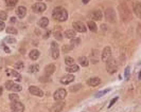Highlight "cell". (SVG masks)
<instances>
[{
	"instance_id": "obj_1",
	"label": "cell",
	"mask_w": 141,
	"mask_h": 112,
	"mask_svg": "<svg viewBox=\"0 0 141 112\" xmlns=\"http://www.w3.org/2000/svg\"><path fill=\"white\" fill-rule=\"evenodd\" d=\"M52 16L57 21H66L68 18V12L65 9H63V7L58 6V7H55V9L53 10Z\"/></svg>"
},
{
	"instance_id": "obj_2",
	"label": "cell",
	"mask_w": 141,
	"mask_h": 112,
	"mask_svg": "<svg viewBox=\"0 0 141 112\" xmlns=\"http://www.w3.org/2000/svg\"><path fill=\"white\" fill-rule=\"evenodd\" d=\"M5 88L7 90H10V91H13V92H19V91H21V87L20 85H18V84L16 83H14V82H6L5 83Z\"/></svg>"
},
{
	"instance_id": "obj_3",
	"label": "cell",
	"mask_w": 141,
	"mask_h": 112,
	"mask_svg": "<svg viewBox=\"0 0 141 112\" xmlns=\"http://www.w3.org/2000/svg\"><path fill=\"white\" fill-rule=\"evenodd\" d=\"M66 95H67V91L65 89H63V88H61V89H58L54 92L53 98L55 99V101H63V99L66 97Z\"/></svg>"
},
{
	"instance_id": "obj_4",
	"label": "cell",
	"mask_w": 141,
	"mask_h": 112,
	"mask_svg": "<svg viewBox=\"0 0 141 112\" xmlns=\"http://www.w3.org/2000/svg\"><path fill=\"white\" fill-rule=\"evenodd\" d=\"M105 17H106V20L109 21V22H116V12L113 11L112 9H107L106 11H105Z\"/></svg>"
},
{
	"instance_id": "obj_5",
	"label": "cell",
	"mask_w": 141,
	"mask_h": 112,
	"mask_svg": "<svg viewBox=\"0 0 141 112\" xmlns=\"http://www.w3.org/2000/svg\"><path fill=\"white\" fill-rule=\"evenodd\" d=\"M106 62H107V65H106L107 72L109 74H113L117 71V69H118V66H117L116 60H112V59H111V60H108Z\"/></svg>"
},
{
	"instance_id": "obj_6",
	"label": "cell",
	"mask_w": 141,
	"mask_h": 112,
	"mask_svg": "<svg viewBox=\"0 0 141 112\" xmlns=\"http://www.w3.org/2000/svg\"><path fill=\"white\" fill-rule=\"evenodd\" d=\"M111 57V49L109 47H105L103 52H102V60L104 62L108 61Z\"/></svg>"
},
{
	"instance_id": "obj_7",
	"label": "cell",
	"mask_w": 141,
	"mask_h": 112,
	"mask_svg": "<svg viewBox=\"0 0 141 112\" xmlns=\"http://www.w3.org/2000/svg\"><path fill=\"white\" fill-rule=\"evenodd\" d=\"M11 109L13 110V112H23L25 111V106L21 103L17 102H13L11 105Z\"/></svg>"
},
{
	"instance_id": "obj_8",
	"label": "cell",
	"mask_w": 141,
	"mask_h": 112,
	"mask_svg": "<svg viewBox=\"0 0 141 112\" xmlns=\"http://www.w3.org/2000/svg\"><path fill=\"white\" fill-rule=\"evenodd\" d=\"M51 54H52V58L56 59L60 56V50H58V46L56 45V42L51 43Z\"/></svg>"
},
{
	"instance_id": "obj_9",
	"label": "cell",
	"mask_w": 141,
	"mask_h": 112,
	"mask_svg": "<svg viewBox=\"0 0 141 112\" xmlns=\"http://www.w3.org/2000/svg\"><path fill=\"white\" fill-rule=\"evenodd\" d=\"M73 29H74V31L81 32V33H85V32H86L85 25H84V23H82V22H80V21L73 22Z\"/></svg>"
},
{
	"instance_id": "obj_10",
	"label": "cell",
	"mask_w": 141,
	"mask_h": 112,
	"mask_svg": "<svg viewBox=\"0 0 141 112\" xmlns=\"http://www.w3.org/2000/svg\"><path fill=\"white\" fill-rule=\"evenodd\" d=\"M29 92L31 94L36 95V96H39V97H41L42 95H44V92H42L38 87H35V86H31L29 88Z\"/></svg>"
},
{
	"instance_id": "obj_11",
	"label": "cell",
	"mask_w": 141,
	"mask_h": 112,
	"mask_svg": "<svg viewBox=\"0 0 141 112\" xmlns=\"http://www.w3.org/2000/svg\"><path fill=\"white\" fill-rule=\"evenodd\" d=\"M74 79H75L74 75L68 74V75H66V76H64V77H62V78H61V83L63 84V85H69L70 83L74 82Z\"/></svg>"
},
{
	"instance_id": "obj_12",
	"label": "cell",
	"mask_w": 141,
	"mask_h": 112,
	"mask_svg": "<svg viewBox=\"0 0 141 112\" xmlns=\"http://www.w3.org/2000/svg\"><path fill=\"white\" fill-rule=\"evenodd\" d=\"M46 4L45 3H42V2H37V3H35V4L33 5V10L36 12V13H42L45 10H46Z\"/></svg>"
},
{
	"instance_id": "obj_13",
	"label": "cell",
	"mask_w": 141,
	"mask_h": 112,
	"mask_svg": "<svg viewBox=\"0 0 141 112\" xmlns=\"http://www.w3.org/2000/svg\"><path fill=\"white\" fill-rule=\"evenodd\" d=\"M89 16L93 19V20H101L102 19V13L100 10H95V11H91L89 13Z\"/></svg>"
},
{
	"instance_id": "obj_14",
	"label": "cell",
	"mask_w": 141,
	"mask_h": 112,
	"mask_svg": "<svg viewBox=\"0 0 141 112\" xmlns=\"http://www.w3.org/2000/svg\"><path fill=\"white\" fill-rule=\"evenodd\" d=\"M65 107V103L64 102H60L56 103L55 105H53L52 108H51V112H61Z\"/></svg>"
},
{
	"instance_id": "obj_15",
	"label": "cell",
	"mask_w": 141,
	"mask_h": 112,
	"mask_svg": "<svg viewBox=\"0 0 141 112\" xmlns=\"http://www.w3.org/2000/svg\"><path fill=\"white\" fill-rule=\"evenodd\" d=\"M100 83H101V79L99 77H92L87 81V85L90 87H97L98 85H100Z\"/></svg>"
},
{
	"instance_id": "obj_16",
	"label": "cell",
	"mask_w": 141,
	"mask_h": 112,
	"mask_svg": "<svg viewBox=\"0 0 141 112\" xmlns=\"http://www.w3.org/2000/svg\"><path fill=\"white\" fill-rule=\"evenodd\" d=\"M6 74L9 75V76H13L14 78H16L17 81L19 82L21 79V76H20V74L18 73V72H16V71H14V70H11V69H6Z\"/></svg>"
},
{
	"instance_id": "obj_17",
	"label": "cell",
	"mask_w": 141,
	"mask_h": 112,
	"mask_svg": "<svg viewBox=\"0 0 141 112\" xmlns=\"http://www.w3.org/2000/svg\"><path fill=\"white\" fill-rule=\"evenodd\" d=\"M54 71H55V66L53 65V63H50V65H48L46 67L45 69V72H46V75H52L54 73Z\"/></svg>"
},
{
	"instance_id": "obj_18",
	"label": "cell",
	"mask_w": 141,
	"mask_h": 112,
	"mask_svg": "<svg viewBox=\"0 0 141 112\" xmlns=\"http://www.w3.org/2000/svg\"><path fill=\"white\" fill-rule=\"evenodd\" d=\"M29 57L32 59V60H36V59L39 57V52H38L37 50H32L29 54Z\"/></svg>"
},
{
	"instance_id": "obj_19",
	"label": "cell",
	"mask_w": 141,
	"mask_h": 112,
	"mask_svg": "<svg viewBox=\"0 0 141 112\" xmlns=\"http://www.w3.org/2000/svg\"><path fill=\"white\" fill-rule=\"evenodd\" d=\"M17 14H18V17L19 18H23L26 16L27 14V9L25 6H20V7H18V10H17Z\"/></svg>"
},
{
	"instance_id": "obj_20",
	"label": "cell",
	"mask_w": 141,
	"mask_h": 112,
	"mask_svg": "<svg viewBox=\"0 0 141 112\" xmlns=\"http://www.w3.org/2000/svg\"><path fill=\"white\" fill-rule=\"evenodd\" d=\"M79 62H80V65H82L83 67H87V66L89 65L88 58H87V57H85V56H82V57L79 58Z\"/></svg>"
},
{
	"instance_id": "obj_21",
	"label": "cell",
	"mask_w": 141,
	"mask_h": 112,
	"mask_svg": "<svg viewBox=\"0 0 141 112\" xmlns=\"http://www.w3.org/2000/svg\"><path fill=\"white\" fill-rule=\"evenodd\" d=\"M38 25H39V27H41V28H47V27H48V25H49L48 18L42 17L41 19H39V22H38Z\"/></svg>"
},
{
	"instance_id": "obj_22",
	"label": "cell",
	"mask_w": 141,
	"mask_h": 112,
	"mask_svg": "<svg viewBox=\"0 0 141 112\" xmlns=\"http://www.w3.org/2000/svg\"><path fill=\"white\" fill-rule=\"evenodd\" d=\"M54 36L57 40H63V36H62V33H61V28H56L54 30Z\"/></svg>"
},
{
	"instance_id": "obj_23",
	"label": "cell",
	"mask_w": 141,
	"mask_h": 112,
	"mask_svg": "<svg viewBox=\"0 0 141 112\" xmlns=\"http://www.w3.org/2000/svg\"><path fill=\"white\" fill-rule=\"evenodd\" d=\"M74 36H75V31H73V30H66L65 31V37L73 38Z\"/></svg>"
},
{
	"instance_id": "obj_24",
	"label": "cell",
	"mask_w": 141,
	"mask_h": 112,
	"mask_svg": "<svg viewBox=\"0 0 141 112\" xmlns=\"http://www.w3.org/2000/svg\"><path fill=\"white\" fill-rule=\"evenodd\" d=\"M76 71H79V66L73 65V66L67 67V72H69V73H74V72H76Z\"/></svg>"
},
{
	"instance_id": "obj_25",
	"label": "cell",
	"mask_w": 141,
	"mask_h": 112,
	"mask_svg": "<svg viewBox=\"0 0 141 112\" xmlns=\"http://www.w3.org/2000/svg\"><path fill=\"white\" fill-rule=\"evenodd\" d=\"M39 71V66L38 65H32L29 68V72L30 73H36V72Z\"/></svg>"
},
{
	"instance_id": "obj_26",
	"label": "cell",
	"mask_w": 141,
	"mask_h": 112,
	"mask_svg": "<svg viewBox=\"0 0 141 112\" xmlns=\"http://www.w3.org/2000/svg\"><path fill=\"white\" fill-rule=\"evenodd\" d=\"M88 28H89V30L92 31V32H97L98 31L97 25L93 21H88Z\"/></svg>"
},
{
	"instance_id": "obj_27",
	"label": "cell",
	"mask_w": 141,
	"mask_h": 112,
	"mask_svg": "<svg viewBox=\"0 0 141 112\" xmlns=\"http://www.w3.org/2000/svg\"><path fill=\"white\" fill-rule=\"evenodd\" d=\"M65 62H66V65H67V67L73 66L74 65V59L72 57H70V56H67V57L65 58Z\"/></svg>"
},
{
	"instance_id": "obj_28",
	"label": "cell",
	"mask_w": 141,
	"mask_h": 112,
	"mask_svg": "<svg viewBox=\"0 0 141 112\" xmlns=\"http://www.w3.org/2000/svg\"><path fill=\"white\" fill-rule=\"evenodd\" d=\"M141 5H140V3H136V5L134 6V11H135V13L137 15V17H140V14H141Z\"/></svg>"
},
{
	"instance_id": "obj_29",
	"label": "cell",
	"mask_w": 141,
	"mask_h": 112,
	"mask_svg": "<svg viewBox=\"0 0 141 112\" xmlns=\"http://www.w3.org/2000/svg\"><path fill=\"white\" fill-rule=\"evenodd\" d=\"M9 97H10V99H11L12 102H17V101H18V98H19V96H18L16 93H11Z\"/></svg>"
},
{
	"instance_id": "obj_30",
	"label": "cell",
	"mask_w": 141,
	"mask_h": 112,
	"mask_svg": "<svg viewBox=\"0 0 141 112\" xmlns=\"http://www.w3.org/2000/svg\"><path fill=\"white\" fill-rule=\"evenodd\" d=\"M4 1L9 6H14V5H16L18 0H4Z\"/></svg>"
},
{
	"instance_id": "obj_31",
	"label": "cell",
	"mask_w": 141,
	"mask_h": 112,
	"mask_svg": "<svg viewBox=\"0 0 141 112\" xmlns=\"http://www.w3.org/2000/svg\"><path fill=\"white\" fill-rule=\"evenodd\" d=\"M6 32L9 34H17V30L15 29V28H12V27L6 28Z\"/></svg>"
},
{
	"instance_id": "obj_32",
	"label": "cell",
	"mask_w": 141,
	"mask_h": 112,
	"mask_svg": "<svg viewBox=\"0 0 141 112\" xmlns=\"http://www.w3.org/2000/svg\"><path fill=\"white\" fill-rule=\"evenodd\" d=\"M109 90H110V89H105V90H103V91L99 92V93H97V94L95 95V96H96V97H101L102 95H104V94H106L107 92H109Z\"/></svg>"
},
{
	"instance_id": "obj_33",
	"label": "cell",
	"mask_w": 141,
	"mask_h": 112,
	"mask_svg": "<svg viewBox=\"0 0 141 112\" xmlns=\"http://www.w3.org/2000/svg\"><path fill=\"white\" fill-rule=\"evenodd\" d=\"M6 18H7V15L4 12H0V19H1V20H5Z\"/></svg>"
},
{
	"instance_id": "obj_34",
	"label": "cell",
	"mask_w": 141,
	"mask_h": 112,
	"mask_svg": "<svg viewBox=\"0 0 141 112\" xmlns=\"http://www.w3.org/2000/svg\"><path fill=\"white\" fill-rule=\"evenodd\" d=\"M4 39H5L6 42H10V43H15L16 42V40H15L14 38H12V37H5Z\"/></svg>"
},
{
	"instance_id": "obj_35",
	"label": "cell",
	"mask_w": 141,
	"mask_h": 112,
	"mask_svg": "<svg viewBox=\"0 0 141 112\" xmlns=\"http://www.w3.org/2000/svg\"><path fill=\"white\" fill-rule=\"evenodd\" d=\"M15 67H16L17 69H22V68H23V63H22V62H20V61H18V62H16V65H15Z\"/></svg>"
},
{
	"instance_id": "obj_36",
	"label": "cell",
	"mask_w": 141,
	"mask_h": 112,
	"mask_svg": "<svg viewBox=\"0 0 141 112\" xmlns=\"http://www.w3.org/2000/svg\"><path fill=\"white\" fill-rule=\"evenodd\" d=\"M128 76H130V67L126 68V70H125V78H128Z\"/></svg>"
},
{
	"instance_id": "obj_37",
	"label": "cell",
	"mask_w": 141,
	"mask_h": 112,
	"mask_svg": "<svg viewBox=\"0 0 141 112\" xmlns=\"http://www.w3.org/2000/svg\"><path fill=\"white\" fill-rule=\"evenodd\" d=\"M71 47L72 46H64V49H63V51H64V52H68V51L71 50Z\"/></svg>"
},
{
	"instance_id": "obj_38",
	"label": "cell",
	"mask_w": 141,
	"mask_h": 112,
	"mask_svg": "<svg viewBox=\"0 0 141 112\" xmlns=\"http://www.w3.org/2000/svg\"><path fill=\"white\" fill-rule=\"evenodd\" d=\"M117 101H118V97H115V98H112V101L110 102V103H109V106H108V108H110L112 105H113V104H115Z\"/></svg>"
},
{
	"instance_id": "obj_39",
	"label": "cell",
	"mask_w": 141,
	"mask_h": 112,
	"mask_svg": "<svg viewBox=\"0 0 141 112\" xmlns=\"http://www.w3.org/2000/svg\"><path fill=\"white\" fill-rule=\"evenodd\" d=\"M4 28H5V23L3 22L2 20H0V31H2Z\"/></svg>"
},
{
	"instance_id": "obj_40",
	"label": "cell",
	"mask_w": 141,
	"mask_h": 112,
	"mask_svg": "<svg viewBox=\"0 0 141 112\" xmlns=\"http://www.w3.org/2000/svg\"><path fill=\"white\" fill-rule=\"evenodd\" d=\"M3 50H4L5 52H6V53H10V49H9V48H7V47H3Z\"/></svg>"
},
{
	"instance_id": "obj_41",
	"label": "cell",
	"mask_w": 141,
	"mask_h": 112,
	"mask_svg": "<svg viewBox=\"0 0 141 112\" xmlns=\"http://www.w3.org/2000/svg\"><path fill=\"white\" fill-rule=\"evenodd\" d=\"M11 22H12V23H15V22H16V18H15V17H12V18H11Z\"/></svg>"
},
{
	"instance_id": "obj_42",
	"label": "cell",
	"mask_w": 141,
	"mask_h": 112,
	"mask_svg": "<svg viewBox=\"0 0 141 112\" xmlns=\"http://www.w3.org/2000/svg\"><path fill=\"white\" fill-rule=\"evenodd\" d=\"M49 36H50V32L48 31V32H47V33L45 34V36H44V38H47V37H49Z\"/></svg>"
},
{
	"instance_id": "obj_43",
	"label": "cell",
	"mask_w": 141,
	"mask_h": 112,
	"mask_svg": "<svg viewBox=\"0 0 141 112\" xmlns=\"http://www.w3.org/2000/svg\"><path fill=\"white\" fill-rule=\"evenodd\" d=\"M88 1H89V0H83V2H84V3H87Z\"/></svg>"
},
{
	"instance_id": "obj_44",
	"label": "cell",
	"mask_w": 141,
	"mask_h": 112,
	"mask_svg": "<svg viewBox=\"0 0 141 112\" xmlns=\"http://www.w3.org/2000/svg\"><path fill=\"white\" fill-rule=\"evenodd\" d=\"M2 93V88H0V94Z\"/></svg>"
},
{
	"instance_id": "obj_45",
	"label": "cell",
	"mask_w": 141,
	"mask_h": 112,
	"mask_svg": "<svg viewBox=\"0 0 141 112\" xmlns=\"http://www.w3.org/2000/svg\"><path fill=\"white\" fill-rule=\"evenodd\" d=\"M37 1H40V0H37Z\"/></svg>"
}]
</instances>
